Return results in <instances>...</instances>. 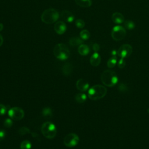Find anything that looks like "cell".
<instances>
[{"mask_svg": "<svg viewBox=\"0 0 149 149\" xmlns=\"http://www.w3.org/2000/svg\"><path fill=\"white\" fill-rule=\"evenodd\" d=\"M102 83L106 86L113 87L118 81V77L116 73L111 70L104 71L101 76Z\"/></svg>", "mask_w": 149, "mask_h": 149, "instance_id": "1", "label": "cell"}, {"mask_svg": "<svg viewBox=\"0 0 149 149\" xmlns=\"http://www.w3.org/2000/svg\"><path fill=\"white\" fill-rule=\"evenodd\" d=\"M107 93L105 87L96 84L92 86L88 91V97L91 100H98L105 97Z\"/></svg>", "mask_w": 149, "mask_h": 149, "instance_id": "2", "label": "cell"}, {"mask_svg": "<svg viewBox=\"0 0 149 149\" xmlns=\"http://www.w3.org/2000/svg\"><path fill=\"white\" fill-rule=\"evenodd\" d=\"M59 16V12L56 9L49 8L42 12L41 19L45 24H52L58 20Z\"/></svg>", "mask_w": 149, "mask_h": 149, "instance_id": "3", "label": "cell"}, {"mask_svg": "<svg viewBox=\"0 0 149 149\" xmlns=\"http://www.w3.org/2000/svg\"><path fill=\"white\" fill-rule=\"evenodd\" d=\"M55 56L61 61L67 59L70 56V51L66 45L63 43L56 44L53 49Z\"/></svg>", "mask_w": 149, "mask_h": 149, "instance_id": "4", "label": "cell"}, {"mask_svg": "<svg viewBox=\"0 0 149 149\" xmlns=\"http://www.w3.org/2000/svg\"><path fill=\"white\" fill-rule=\"evenodd\" d=\"M41 130L43 136L47 139H53L56 134V126L51 122H44L41 126Z\"/></svg>", "mask_w": 149, "mask_h": 149, "instance_id": "5", "label": "cell"}, {"mask_svg": "<svg viewBox=\"0 0 149 149\" xmlns=\"http://www.w3.org/2000/svg\"><path fill=\"white\" fill-rule=\"evenodd\" d=\"M126 34V29L123 26L118 25L114 26L111 31V37L115 41L123 40Z\"/></svg>", "mask_w": 149, "mask_h": 149, "instance_id": "6", "label": "cell"}, {"mask_svg": "<svg viewBox=\"0 0 149 149\" xmlns=\"http://www.w3.org/2000/svg\"><path fill=\"white\" fill-rule=\"evenodd\" d=\"M79 141V136L73 133L68 134L64 138L63 143L68 147H73L76 146Z\"/></svg>", "mask_w": 149, "mask_h": 149, "instance_id": "7", "label": "cell"}, {"mask_svg": "<svg viewBox=\"0 0 149 149\" xmlns=\"http://www.w3.org/2000/svg\"><path fill=\"white\" fill-rule=\"evenodd\" d=\"M9 117L15 120H19L23 119L24 116V111L19 107L11 108L8 112Z\"/></svg>", "mask_w": 149, "mask_h": 149, "instance_id": "8", "label": "cell"}, {"mask_svg": "<svg viewBox=\"0 0 149 149\" xmlns=\"http://www.w3.org/2000/svg\"><path fill=\"white\" fill-rule=\"evenodd\" d=\"M132 47L127 44L122 45L118 49V55L121 58H126L129 57L132 53Z\"/></svg>", "mask_w": 149, "mask_h": 149, "instance_id": "9", "label": "cell"}, {"mask_svg": "<svg viewBox=\"0 0 149 149\" xmlns=\"http://www.w3.org/2000/svg\"><path fill=\"white\" fill-rule=\"evenodd\" d=\"M66 24L63 21H58L54 25V30L55 32L59 34H63L66 31Z\"/></svg>", "mask_w": 149, "mask_h": 149, "instance_id": "10", "label": "cell"}, {"mask_svg": "<svg viewBox=\"0 0 149 149\" xmlns=\"http://www.w3.org/2000/svg\"><path fill=\"white\" fill-rule=\"evenodd\" d=\"M76 86L77 90L82 92L87 91L89 88V83L83 79H79L76 81Z\"/></svg>", "mask_w": 149, "mask_h": 149, "instance_id": "11", "label": "cell"}, {"mask_svg": "<svg viewBox=\"0 0 149 149\" xmlns=\"http://www.w3.org/2000/svg\"><path fill=\"white\" fill-rule=\"evenodd\" d=\"M101 61V58L100 55L98 52H95L91 56L90 59V64L94 67L98 66L100 64Z\"/></svg>", "mask_w": 149, "mask_h": 149, "instance_id": "12", "label": "cell"}, {"mask_svg": "<svg viewBox=\"0 0 149 149\" xmlns=\"http://www.w3.org/2000/svg\"><path fill=\"white\" fill-rule=\"evenodd\" d=\"M61 17L66 22L72 23L74 19V16L73 14L70 11L64 10L61 13Z\"/></svg>", "mask_w": 149, "mask_h": 149, "instance_id": "13", "label": "cell"}, {"mask_svg": "<svg viewBox=\"0 0 149 149\" xmlns=\"http://www.w3.org/2000/svg\"><path fill=\"white\" fill-rule=\"evenodd\" d=\"M111 19L116 24H121L124 22L125 17L123 15L119 12H115L112 15Z\"/></svg>", "mask_w": 149, "mask_h": 149, "instance_id": "14", "label": "cell"}, {"mask_svg": "<svg viewBox=\"0 0 149 149\" xmlns=\"http://www.w3.org/2000/svg\"><path fill=\"white\" fill-rule=\"evenodd\" d=\"M78 52L82 56H86L90 52V48L87 45L82 44L78 47Z\"/></svg>", "mask_w": 149, "mask_h": 149, "instance_id": "15", "label": "cell"}, {"mask_svg": "<svg viewBox=\"0 0 149 149\" xmlns=\"http://www.w3.org/2000/svg\"><path fill=\"white\" fill-rule=\"evenodd\" d=\"M72 69H73V66L70 63H65L63 65L62 68V73L65 76L69 75L72 73Z\"/></svg>", "mask_w": 149, "mask_h": 149, "instance_id": "16", "label": "cell"}, {"mask_svg": "<svg viewBox=\"0 0 149 149\" xmlns=\"http://www.w3.org/2000/svg\"><path fill=\"white\" fill-rule=\"evenodd\" d=\"M83 42V40L80 37H72L69 40V44L70 46H73V47L80 45L82 44Z\"/></svg>", "mask_w": 149, "mask_h": 149, "instance_id": "17", "label": "cell"}, {"mask_svg": "<svg viewBox=\"0 0 149 149\" xmlns=\"http://www.w3.org/2000/svg\"><path fill=\"white\" fill-rule=\"evenodd\" d=\"M74 1L76 3L77 5L83 8L90 7L92 4V2L91 0H74Z\"/></svg>", "mask_w": 149, "mask_h": 149, "instance_id": "18", "label": "cell"}, {"mask_svg": "<svg viewBox=\"0 0 149 149\" xmlns=\"http://www.w3.org/2000/svg\"><path fill=\"white\" fill-rule=\"evenodd\" d=\"M87 100V95L84 93H78L75 95V100L78 103L81 104L85 102Z\"/></svg>", "mask_w": 149, "mask_h": 149, "instance_id": "19", "label": "cell"}, {"mask_svg": "<svg viewBox=\"0 0 149 149\" xmlns=\"http://www.w3.org/2000/svg\"><path fill=\"white\" fill-rule=\"evenodd\" d=\"M117 63V57L116 56H112L107 61V66L109 68H113Z\"/></svg>", "mask_w": 149, "mask_h": 149, "instance_id": "20", "label": "cell"}, {"mask_svg": "<svg viewBox=\"0 0 149 149\" xmlns=\"http://www.w3.org/2000/svg\"><path fill=\"white\" fill-rule=\"evenodd\" d=\"M123 23H124L125 28L127 30H133L136 26L134 23L133 21L130 20H127L126 21H124Z\"/></svg>", "mask_w": 149, "mask_h": 149, "instance_id": "21", "label": "cell"}, {"mask_svg": "<svg viewBox=\"0 0 149 149\" xmlns=\"http://www.w3.org/2000/svg\"><path fill=\"white\" fill-rule=\"evenodd\" d=\"M90 37V33L87 30H83L80 31V37L83 40H88Z\"/></svg>", "mask_w": 149, "mask_h": 149, "instance_id": "22", "label": "cell"}, {"mask_svg": "<svg viewBox=\"0 0 149 149\" xmlns=\"http://www.w3.org/2000/svg\"><path fill=\"white\" fill-rule=\"evenodd\" d=\"M20 149H30L31 147V143L29 140L23 141L20 145Z\"/></svg>", "mask_w": 149, "mask_h": 149, "instance_id": "23", "label": "cell"}, {"mask_svg": "<svg viewBox=\"0 0 149 149\" xmlns=\"http://www.w3.org/2000/svg\"><path fill=\"white\" fill-rule=\"evenodd\" d=\"M42 114L45 117H51L52 115V112L50 108L45 107L42 109Z\"/></svg>", "mask_w": 149, "mask_h": 149, "instance_id": "24", "label": "cell"}, {"mask_svg": "<svg viewBox=\"0 0 149 149\" xmlns=\"http://www.w3.org/2000/svg\"><path fill=\"white\" fill-rule=\"evenodd\" d=\"M76 26L79 29H82L85 26V22L83 19H78L75 22Z\"/></svg>", "mask_w": 149, "mask_h": 149, "instance_id": "25", "label": "cell"}, {"mask_svg": "<svg viewBox=\"0 0 149 149\" xmlns=\"http://www.w3.org/2000/svg\"><path fill=\"white\" fill-rule=\"evenodd\" d=\"M18 132H19V134H20V135H24V134L30 133V130L27 127H20L19 129Z\"/></svg>", "mask_w": 149, "mask_h": 149, "instance_id": "26", "label": "cell"}, {"mask_svg": "<svg viewBox=\"0 0 149 149\" xmlns=\"http://www.w3.org/2000/svg\"><path fill=\"white\" fill-rule=\"evenodd\" d=\"M13 122L11 118H6L3 122V125L5 127L9 128L12 126Z\"/></svg>", "mask_w": 149, "mask_h": 149, "instance_id": "27", "label": "cell"}, {"mask_svg": "<svg viewBox=\"0 0 149 149\" xmlns=\"http://www.w3.org/2000/svg\"><path fill=\"white\" fill-rule=\"evenodd\" d=\"M7 112V108L5 105L0 104V115H4Z\"/></svg>", "mask_w": 149, "mask_h": 149, "instance_id": "28", "label": "cell"}, {"mask_svg": "<svg viewBox=\"0 0 149 149\" xmlns=\"http://www.w3.org/2000/svg\"><path fill=\"white\" fill-rule=\"evenodd\" d=\"M118 90L121 92H126V91H127L128 89L126 84H125L124 83H121L118 87Z\"/></svg>", "mask_w": 149, "mask_h": 149, "instance_id": "29", "label": "cell"}, {"mask_svg": "<svg viewBox=\"0 0 149 149\" xmlns=\"http://www.w3.org/2000/svg\"><path fill=\"white\" fill-rule=\"evenodd\" d=\"M126 65V61L123 58H120L118 63V66L119 68H123Z\"/></svg>", "mask_w": 149, "mask_h": 149, "instance_id": "30", "label": "cell"}, {"mask_svg": "<svg viewBox=\"0 0 149 149\" xmlns=\"http://www.w3.org/2000/svg\"><path fill=\"white\" fill-rule=\"evenodd\" d=\"M6 136V133L5 130L0 129V141H2L5 137Z\"/></svg>", "mask_w": 149, "mask_h": 149, "instance_id": "31", "label": "cell"}, {"mask_svg": "<svg viewBox=\"0 0 149 149\" xmlns=\"http://www.w3.org/2000/svg\"><path fill=\"white\" fill-rule=\"evenodd\" d=\"M100 45H99V44H98L97 43H95V44H94V45H93V50H94L95 52H97L100 50Z\"/></svg>", "mask_w": 149, "mask_h": 149, "instance_id": "32", "label": "cell"}, {"mask_svg": "<svg viewBox=\"0 0 149 149\" xmlns=\"http://www.w3.org/2000/svg\"><path fill=\"white\" fill-rule=\"evenodd\" d=\"M111 55H112V56H116V55H118V52H117V51H116V50H112V51H111Z\"/></svg>", "mask_w": 149, "mask_h": 149, "instance_id": "33", "label": "cell"}, {"mask_svg": "<svg viewBox=\"0 0 149 149\" xmlns=\"http://www.w3.org/2000/svg\"><path fill=\"white\" fill-rule=\"evenodd\" d=\"M3 37H2V36L0 34V47L3 44Z\"/></svg>", "mask_w": 149, "mask_h": 149, "instance_id": "34", "label": "cell"}, {"mask_svg": "<svg viewBox=\"0 0 149 149\" xmlns=\"http://www.w3.org/2000/svg\"><path fill=\"white\" fill-rule=\"evenodd\" d=\"M3 29V25L2 23H0V31H1Z\"/></svg>", "mask_w": 149, "mask_h": 149, "instance_id": "35", "label": "cell"}]
</instances>
